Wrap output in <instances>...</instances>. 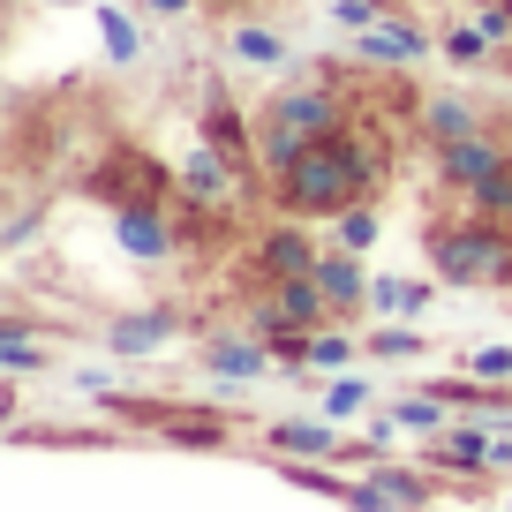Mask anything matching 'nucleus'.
Returning <instances> with one entry per match:
<instances>
[{
  "label": "nucleus",
  "mask_w": 512,
  "mask_h": 512,
  "mask_svg": "<svg viewBox=\"0 0 512 512\" xmlns=\"http://www.w3.org/2000/svg\"><path fill=\"white\" fill-rule=\"evenodd\" d=\"M196 362H204V377H226V384H249V377H272L279 354L264 332H249V324H234V332H211L204 347H196Z\"/></svg>",
  "instance_id": "nucleus-11"
},
{
  "label": "nucleus",
  "mask_w": 512,
  "mask_h": 512,
  "mask_svg": "<svg viewBox=\"0 0 512 512\" xmlns=\"http://www.w3.org/2000/svg\"><path fill=\"white\" fill-rule=\"evenodd\" d=\"M46 211H53V204H16V211H8V226H0V249L16 256V249H23V241H31V234H38V226H46Z\"/></svg>",
  "instance_id": "nucleus-30"
},
{
  "label": "nucleus",
  "mask_w": 512,
  "mask_h": 512,
  "mask_svg": "<svg viewBox=\"0 0 512 512\" xmlns=\"http://www.w3.org/2000/svg\"><path fill=\"white\" fill-rule=\"evenodd\" d=\"M362 347H369V362H422L430 332L415 317H384V324H362Z\"/></svg>",
  "instance_id": "nucleus-23"
},
{
  "label": "nucleus",
  "mask_w": 512,
  "mask_h": 512,
  "mask_svg": "<svg viewBox=\"0 0 512 512\" xmlns=\"http://www.w3.org/2000/svg\"><path fill=\"white\" fill-rule=\"evenodd\" d=\"M347 121H354V98L339 91V83H279V91L264 98V113H256V159L279 174V166H294L309 144L339 136Z\"/></svg>",
  "instance_id": "nucleus-2"
},
{
  "label": "nucleus",
  "mask_w": 512,
  "mask_h": 512,
  "mask_svg": "<svg viewBox=\"0 0 512 512\" xmlns=\"http://www.w3.org/2000/svg\"><path fill=\"white\" fill-rule=\"evenodd\" d=\"M437 8H460V0H437Z\"/></svg>",
  "instance_id": "nucleus-33"
},
{
  "label": "nucleus",
  "mask_w": 512,
  "mask_h": 512,
  "mask_svg": "<svg viewBox=\"0 0 512 512\" xmlns=\"http://www.w3.org/2000/svg\"><path fill=\"white\" fill-rule=\"evenodd\" d=\"M91 23H98V46H106V61H136V53H144V23L128 16V8H113V0H98L91 8Z\"/></svg>",
  "instance_id": "nucleus-25"
},
{
  "label": "nucleus",
  "mask_w": 512,
  "mask_h": 512,
  "mask_svg": "<svg viewBox=\"0 0 512 512\" xmlns=\"http://www.w3.org/2000/svg\"><path fill=\"white\" fill-rule=\"evenodd\" d=\"M181 339V309H128V317L106 324V347L113 354H159Z\"/></svg>",
  "instance_id": "nucleus-18"
},
{
  "label": "nucleus",
  "mask_w": 512,
  "mask_h": 512,
  "mask_svg": "<svg viewBox=\"0 0 512 512\" xmlns=\"http://www.w3.org/2000/svg\"><path fill=\"white\" fill-rule=\"evenodd\" d=\"M505 159H512V128H505V121H490V128H475V136H460V144H437V151H430L437 181H445L452 196L482 189V181H490Z\"/></svg>",
  "instance_id": "nucleus-9"
},
{
  "label": "nucleus",
  "mask_w": 512,
  "mask_h": 512,
  "mask_svg": "<svg viewBox=\"0 0 512 512\" xmlns=\"http://www.w3.org/2000/svg\"><path fill=\"white\" fill-rule=\"evenodd\" d=\"M226 53H234L241 68H287V61H294V46L272 31V23H256V16L226 23Z\"/></svg>",
  "instance_id": "nucleus-21"
},
{
  "label": "nucleus",
  "mask_w": 512,
  "mask_h": 512,
  "mask_svg": "<svg viewBox=\"0 0 512 512\" xmlns=\"http://www.w3.org/2000/svg\"><path fill=\"white\" fill-rule=\"evenodd\" d=\"M317 287H324V302H332V317H362V309H369L362 249H339V241H324V256H317Z\"/></svg>",
  "instance_id": "nucleus-16"
},
{
  "label": "nucleus",
  "mask_w": 512,
  "mask_h": 512,
  "mask_svg": "<svg viewBox=\"0 0 512 512\" xmlns=\"http://www.w3.org/2000/svg\"><path fill=\"white\" fill-rule=\"evenodd\" d=\"M460 204H467V211H475V219H490V226H512V159H505V166H497V174H490V181H482V189H467V196H460Z\"/></svg>",
  "instance_id": "nucleus-29"
},
{
  "label": "nucleus",
  "mask_w": 512,
  "mask_h": 512,
  "mask_svg": "<svg viewBox=\"0 0 512 512\" xmlns=\"http://www.w3.org/2000/svg\"><path fill=\"white\" fill-rule=\"evenodd\" d=\"M467 369L490 377V384H512V347H475V354H467Z\"/></svg>",
  "instance_id": "nucleus-31"
},
{
  "label": "nucleus",
  "mask_w": 512,
  "mask_h": 512,
  "mask_svg": "<svg viewBox=\"0 0 512 512\" xmlns=\"http://www.w3.org/2000/svg\"><path fill=\"white\" fill-rule=\"evenodd\" d=\"M181 189V174H166L151 151H136V144H113L106 159L91 166V196L98 204H151V196H174Z\"/></svg>",
  "instance_id": "nucleus-7"
},
{
  "label": "nucleus",
  "mask_w": 512,
  "mask_h": 512,
  "mask_svg": "<svg viewBox=\"0 0 512 512\" xmlns=\"http://www.w3.org/2000/svg\"><path fill=\"white\" fill-rule=\"evenodd\" d=\"M241 324H249V332H279V324H294V332H317V324H332V302H324L317 272L264 279V294L241 309Z\"/></svg>",
  "instance_id": "nucleus-6"
},
{
  "label": "nucleus",
  "mask_w": 512,
  "mask_h": 512,
  "mask_svg": "<svg viewBox=\"0 0 512 512\" xmlns=\"http://www.w3.org/2000/svg\"><path fill=\"white\" fill-rule=\"evenodd\" d=\"M437 53H445L452 68H490V61H497L505 46H497V38L482 31V16H475V23H452V31L437 38Z\"/></svg>",
  "instance_id": "nucleus-27"
},
{
  "label": "nucleus",
  "mask_w": 512,
  "mask_h": 512,
  "mask_svg": "<svg viewBox=\"0 0 512 512\" xmlns=\"http://www.w3.org/2000/svg\"><path fill=\"white\" fill-rule=\"evenodd\" d=\"M430 53H437V38L407 16V0L377 23V31H354V61H362V68H422Z\"/></svg>",
  "instance_id": "nucleus-10"
},
{
  "label": "nucleus",
  "mask_w": 512,
  "mask_h": 512,
  "mask_svg": "<svg viewBox=\"0 0 512 512\" xmlns=\"http://www.w3.org/2000/svg\"><path fill=\"white\" fill-rule=\"evenodd\" d=\"M354 362H369V347H362V332H354L347 317L309 332V377H332V369H354Z\"/></svg>",
  "instance_id": "nucleus-22"
},
{
  "label": "nucleus",
  "mask_w": 512,
  "mask_h": 512,
  "mask_svg": "<svg viewBox=\"0 0 512 512\" xmlns=\"http://www.w3.org/2000/svg\"><path fill=\"white\" fill-rule=\"evenodd\" d=\"M332 241H339V249H377V241H384V211H377V196H369V204H354V211H339V219H332Z\"/></svg>",
  "instance_id": "nucleus-28"
},
{
  "label": "nucleus",
  "mask_w": 512,
  "mask_h": 512,
  "mask_svg": "<svg viewBox=\"0 0 512 512\" xmlns=\"http://www.w3.org/2000/svg\"><path fill=\"white\" fill-rule=\"evenodd\" d=\"M505 128H512V121H505Z\"/></svg>",
  "instance_id": "nucleus-34"
},
{
  "label": "nucleus",
  "mask_w": 512,
  "mask_h": 512,
  "mask_svg": "<svg viewBox=\"0 0 512 512\" xmlns=\"http://www.w3.org/2000/svg\"><path fill=\"white\" fill-rule=\"evenodd\" d=\"M317 407L332 422H362V415H377V384L362 377V369H332V377H317Z\"/></svg>",
  "instance_id": "nucleus-20"
},
{
  "label": "nucleus",
  "mask_w": 512,
  "mask_h": 512,
  "mask_svg": "<svg viewBox=\"0 0 512 512\" xmlns=\"http://www.w3.org/2000/svg\"><path fill=\"white\" fill-rule=\"evenodd\" d=\"M174 196H151V204H113V241H121V256H136V264H166V256L181 249V219H174Z\"/></svg>",
  "instance_id": "nucleus-8"
},
{
  "label": "nucleus",
  "mask_w": 512,
  "mask_h": 512,
  "mask_svg": "<svg viewBox=\"0 0 512 512\" xmlns=\"http://www.w3.org/2000/svg\"><path fill=\"white\" fill-rule=\"evenodd\" d=\"M437 287H445V279H400V272H377V279H369V317H415V324H422V309L437 302Z\"/></svg>",
  "instance_id": "nucleus-19"
},
{
  "label": "nucleus",
  "mask_w": 512,
  "mask_h": 512,
  "mask_svg": "<svg viewBox=\"0 0 512 512\" xmlns=\"http://www.w3.org/2000/svg\"><path fill=\"white\" fill-rule=\"evenodd\" d=\"M264 452H287V460H332V467H347L354 437H339V422H332V415H287V422H272V430H264Z\"/></svg>",
  "instance_id": "nucleus-14"
},
{
  "label": "nucleus",
  "mask_w": 512,
  "mask_h": 512,
  "mask_svg": "<svg viewBox=\"0 0 512 512\" xmlns=\"http://www.w3.org/2000/svg\"><path fill=\"white\" fill-rule=\"evenodd\" d=\"M317 256H324V241H309V219H287L279 211L264 234H256V279H294V272H317Z\"/></svg>",
  "instance_id": "nucleus-13"
},
{
  "label": "nucleus",
  "mask_w": 512,
  "mask_h": 512,
  "mask_svg": "<svg viewBox=\"0 0 512 512\" xmlns=\"http://www.w3.org/2000/svg\"><path fill=\"white\" fill-rule=\"evenodd\" d=\"M174 204H181V234H211V226H226V219H241V211L256 204V174L241 159H226V151H211V144H196L189 159H181V189H174Z\"/></svg>",
  "instance_id": "nucleus-5"
},
{
  "label": "nucleus",
  "mask_w": 512,
  "mask_h": 512,
  "mask_svg": "<svg viewBox=\"0 0 512 512\" xmlns=\"http://www.w3.org/2000/svg\"><path fill=\"white\" fill-rule=\"evenodd\" d=\"M384 174H392V144H384L377 128L347 121L339 136L309 144V151H302L294 166H279V174H272V204L287 211V219L332 226L339 211L369 204V196L384 189Z\"/></svg>",
  "instance_id": "nucleus-1"
},
{
  "label": "nucleus",
  "mask_w": 512,
  "mask_h": 512,
  "mask_svg": "<svg viewBox=\"0 0 512 512\" xmlns=\"http://www.w3.org/2000/svg\"><path fill=\"white\" fill-rule=\"evenodd\" d=\"M422 249H430L445 287H490V294L512 287V226H490L475 211H460V219H437L422 234Z\"/></svg>",
  "instance_id": "nucleus-3"
},
{
  "label": "nucleus",
  "mask_w": 512,
  "mask_h": 512,
  "mask_svg": "<svg viewBox=\"0 0 512 512\" xmlns=\"http://www.w3.org/2000/svg\"><path fill=\"white\" fill-rule=\"evenodd\" d=\"M362 475L377 482V497H384V505H392V512H430V505H437V482H445V475H437V467H422V460L407 467L400 452H392V460H369Z\"/></svg>",
  "instance_id": "nucleus-15"
},
{
  "label": "nucleus",
  "mask_w": 512,
  "mask_h": 512,
  "mask_svg": "<svg viewBox=\"0 0 512 512\" xmlns=\"http://www.w3.org/2000/svg\"><path fill=\"white\" fill-rule=\"evenodd\" d=\"M384 407L407 422V437H445L452 422H460V407H452L445 392H430V384H422V392H400V400H384Z\"/></svg>",
  "instance_id": "nucleus-24"
},
{
  "label": "nucleus",
  "mask_w": 512,
  "mask_h": 512,
  "mask_svg": "<svg viewBox=\"0 0 512 512\" xmlns=\"http://www.w3.org/2000/svg\"><path fill=\"white\" fill-rule=\"evenodd\" d=\"M196 144L226 151V159H241V166L256 159V121H241V113H234V98H226L219 83L204 91V113H196Z\"/></svg>",
  "instance_id": "nucleus-17"
},
{
  "label": "nucleus",
  "mask_w": 512,
  "mask_h": 512,
  "mask_svg": "<svg viewBox=\"0 0 512 512\" xmlns=\"http://www.w3.org/2000/svg\"><path fill=\"white\" fill-rule=\"evenodd\" d=\"M144 16H159V23H181V16H196V0H144Z\"/></svg>",
  "instance_id": "nucleus-32"
},
{
  "label": "nucleus",
  "mask_w": 512,
  "mask_h": 512,
  "mask_svg": "<svg viewBox=\"0 0 512 512\" xmlns=\"http://www.w3.org/2000/svg\"><path fill=\"white\" fill-rule=\"evenodd\" d=\"M497 113L482 106V98H467V91H430V98H415V144H460V136H475V128H490Z\"/></svg>",
  "instance_id": "nucleus-12"
},
{
  "label": "nucleus",
  "mask_w": 512,
  "mask_h": 512,
  "mask_svg": "<svg viewBox=\"0 0 512 512\" xmlns=\"http://www.w3.org/2000/svg\"><path fill=\"white\" fill-rule=\"evenodd\" d=\"M38 369H61V354L46 347L38 332H0V377H38Z\"/></svg>",
  "instance_id": "nucleus-26"
},
{
  "label": "nucleus",
  "mask_w": 512,
  "mask_h": 512,
  "mask_svg": "<svg viewBox=\"0 0 512 512\" xmlns=\"http://www.w3.org/2000/svg\"><path fill=\"white\" fill-rule=\"evenodd\" d=\"M121 430H151L159 445L181 452H234V415L219 407H189V400H151V392H91Z\"/></svg>",
  "instance_id": "nucleus-4"
}]
</instances>
